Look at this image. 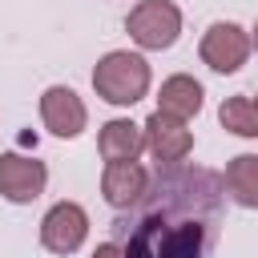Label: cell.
Returning <instances> with one entry per match:
<instances>
[{"label": "cell", "instance_id": "cell-5", "mask_svg": "<svg viewBox=\"0 0 258 258\" xmlns=\"http://www.w3.org/2000/svg\"><path fill=\"white\" fill-rule=\"evenodd\" d=\"M81 238H85V214H81V206L64 202V206H56V210L44 218V246H48V250L69 254V250L81 246Z\"/></svg>", "mask_w": 258, "mask_h": 258}, {"label": "cell", "instance_id": "cell-13", "mask_svg": "<svg viewBox=\"0 0 258 258\" xmlns=\"http://www.w3.org/2000/svg\"><path fill=\"white\" fill-rule=\"evenodd\" d=\"M222 121H226L234 133L254 137V133H258V105H254V101H246V97H234V101H226V105H222Z\"/></svg>", "mask_w": 258, "mask_h": 258}, {"label": "cell", "instance_id": "cell-11", "mask_svg": "<svg viewBox=\"0 0 258 258\" xmlns=\"http://www.w3.org/2000/svg\"><path fill=\"white\" fill-rule=\"evenodd\" d=\"M137 149H141L137 125H129V121H113V125H105V133H101V153H105L109 161H133Z\"/></svg>", "mask_w": 258, "mask_h": 258}, {"label": "cell", "instance_id": "cell-9", "mask_svg": "<svg viewBox=\"0 0 258 258\" xmlns=\"http://www.w3.org/2000/svg\"><path fill=\"white\" fill-rule=\"evenodd\" d=\"M141 181H145V173L133 161H113L109 173H105V194H109L113 206H129L141 194Z\"/></svg>", "mask_w": 258, "mask_h": 258}, {"label": "cell", "instance_id": "cell-7", "mask_svg": "<svg viewBox=\"0 0 258 258\" xmlns=\"http://www.w3.org/2000/svg\"><path fill=\"white\" fill-rule=\"evenodd\" d=\"M44 121L52 125V133H77L85 125V109L69 89H48L44 93Z\"/></svg>", "mask_w": 258, "mask_h": 258}, {"label": "cell", "instance_id": "cell-14", "mask_svg": "<svg viewBox=\"0 0 258 258\" xmlns=\"http://www.w3.org/2000/svg\"><path fill=\"white\" fill-rule=\"evenodd\" d=\"M97 258H121V254H117L113 246H101V250H97Z\"/></svg>", "mask_w": 258, "mask_h": 258}, {"label": "cell", "instance_id": "cell-12", "mask_svg": "<svg viewBox=\"0 0 258 258\" xmlns=\"http://www.w3.org/2000/svg\"><path fill=\"white\" fill-rule=\"evenodd\" d=\"M230 185H234L238 202L258 206V157H238L230 165Z\"/></svg>", "mask_w": 258, "mask_h": 258}, {"label": "cell", "instance_id": "cell-8", "mask_svg": "<svg viewBox=\"0 0 258 258\" xmlns=\"http://www.w3.org/2000/svg\"><path fill=\"white\" fill-rule=\"evenodd\" d=\"M149 145H153V153H157L161 161H177V157L189 149V133H185L177 121H169L165 113H157V117L149 121Z\"/></svg>", "mask_w": 258, "mask_h": 258}, {"label": "cell", "instance_id": "cell-10", "mask_svg": "<svg viewBox=\"0 0 258 258\" xmlns=\"http://www.w3.org/2000/svg\"><path fill=\"white\" fill-rule=\"evenodd\" d=\"M198 105H202V89L194 81H185V77L165 81V89H161V113L165 117H189V113H198Z\"/></svg>", "mask_w": 258, "mask_h": 258}, {"label": "cell", "instance_id": "cell-1", "mask_svg": "<svg viewBox=\"0 0 258 258\" xmlns=\"http://www.w3.org/2000/svg\"><path fill=\"white\" fill-rule=\"evenodd\" d=\"M202 254V222L165 226L161 218H145L125 250V258H198Z\"/></svg>", "mask_w": 258, "mask_h": 258}, {"label": "cell", "instance_id": "cell-2", "mask_svg": "<svg viewBox=\"0 0 258 258\" xmlns=\"http://www.w3.org/2000/svg\"><path fill=\"white\" fill-rule=\"evenodd\" d=\"M93 85L105 93V101L113 105H129L145 93L149 85V73H145V60L141 56H129V52H109L97 73H93Z\"/></svg>", "mask_w": 258, "mask_h": 258}, {"label": "cell", "instance_id": "cell-3", "mask_svg": "<svg viewBox=\"0 0 258 258\" xmlns=\"http://www.w3.org/2000/svg\"><path fill=\"white\" fill-rule=\"evenodd\" d=\"M177 8L173 4H165V0H149V4H141L133 16H129V32L145 44V48H165V44H173V36H177Z\"/></svg>", "mask_w": 258, "mask_h": 258}, {"label": "cell", "instance_id": "cell-4", "mask_svg": "<svg viewBox=\"0 0 258 258\" xmlns=\"http://www.w3.org/2000/svg\"><path fill=\"white\" fill-rule=\"evenodd\" d=\"M202 56H206L210 69H218V73L238 69L242 56H246V36H242V28H238V24H214L210 36H206V44H202Z\"/></svg>", "mask_w": 258, "mask_h": 258}, {"label": "cell", "instance_id": "cell-6", "mask_svg": "<svg viewBox=\"0 0 258 258\" xmlns=\"http://www.w3.org/2000/svg\"><path fill=\"white\" fill-rule=\"evenodd\" d=\"M44 185V169L40 161H24V157H0V189L12 202H28L36 198Z\"/></svg>", "mask_w": 258, "mask_h": 258}]
</instances>
